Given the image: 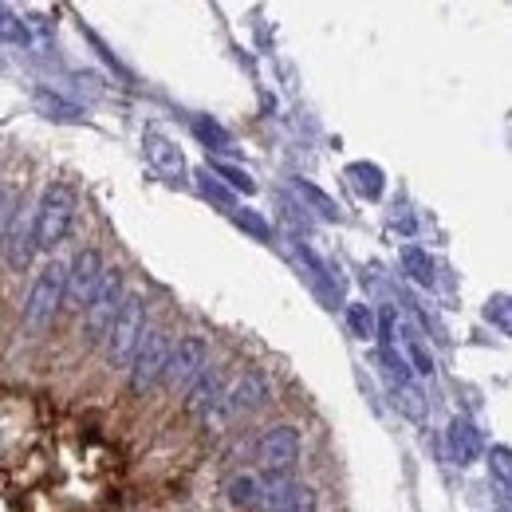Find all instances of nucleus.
Listing matches in <instances>:
<instances>
[{"instance_id": "3", "label": "nucleus", "mask_w": 512, "mask_h": 512, "mask_svg": "<svg viewBox=\"0 0 512 512\" xmlns=\"http://www.w3.org/2000/svg\"><path fill=\"white\" fill-rule=\"evenodd\" d=\"M64 308V264L60 260H48L36 280H32V292L24 300V327L28 331H44L52 327V320L60 316Z\"/></svg>"}, {"instance_id": "9", "label": "nucleus", "mask_w": 512, "mask_h": 512, "mask_svg": "<svg viewBox=\"0 0 512 512\" xmlns=\"http://www.w3.org/2000/svg\"><path fill=\"white\" fill-rule=\"evenodd\" d=\"M186 410L205 426V430H221L229 422L225 414V386L213 371H205L197 383L190 386V398H186Z\"/></svg>"}, {"instance_id": "1", "label": "nucleus", "mask_w": 512, "mask_h": 512, "mask_svg": "<svg viewBox=\"0 0 512 512\" xmlns=\"http://www.w3.org/2000/svg\"><path fill=\"white\" fill-rule=\"evenodd\" d=\"M71 221H75V193L67 190L64 182L44 186L40 201L32 205V245L44 249V253H52L67 237Z\"/></svg>"}, {"instance_id": "14", "label": "nucleus", "mask_w": 512, "mask_h": 512, "mask_svg": "<svg viewBox=\"0 0 512 512\" xmlns=\"http://www.w3.org/2000/svg\"><path fill=\"white\" fill-rule=\"evenodd\" d=\"M225 493H229V505H233V509L260 512V505H264V481H260L256 473L233 477V481L225 485Z\"/></svg>"}, {"instance_id": "24", "label": "nucleus", "mask_w": 512, "mask_h": 512, "mask_svg": "<svg viewBox=\"0 0 512 512\" xmlns=\"http://www.w3.org/2000/svg\"><path fill=\"white\" fill-rule=\"evenodd\" d=\"M193 130H197V138H205V142H213V146H229L225 127H217L213 119H193Z\"/></svg>"}, {"instance_id": "18", "label": "nucleus", "mask_w": 512, "mask_h": 512, "mask_svg": "<svg viewBox=\"0 0 512 512\" xmlns=\"http://www.w3.org/2000/svg\"><path fill=\"white\" fill-rule=\"evenodd\" d=\"M347 323H351V331H355L359 339H371V335H375V316H371L367 304H351V308H347Z\"/></svg>"}, {"instance_id": "22", "label": "nucleus", "mask_w": 512, "mask_h": 512, "mask_svg": "<svg viewBox=\"0 0 512 512\" xmlns=\"http://www.w3.org/2000/svg\"><path fill=\"white\" fill-rule=\"evenodd\" d=\"M300 193H304V197H308V201L320 209L323 217H339V205H335V201H331V197H327L323 190H316L312 182H300Z\"/></svg>"}, {"instance_id": "13", "label": "nucleus", "mask_w": 512, "mask_h": 512, "mask_svg": "<svg viewBox=\"0 0 512 512\" xmlns=\"http://www.w3.org/2000/svg\"><path fill=\"white\" fill-rule=\"evenodd\" d=\"M142 146H146V158L154 162L158 174H166V178H182V174H186L182 150H178L162 130H146V134H142Z\"/></svg>"}, {"instance_id": "26", "label": "nucleus", "mask_w": 512, "mask_h": 512, "mask_svg": "<svg viewBox=\"0 0 512 512\" xmlns=\"http://www.w3.org/2000/svg\"><path fill=\"white\" fill-rule=\"evenodd\" d=\"M197 178H201V190L209 193V197H213V201H221V205H233V193L225 190V186H217V182H213V178H209V170H201V174H197Z\"/></svg>"}, {"instance_id": "12", "label": "nucleus", "mask_w": 512, "mask_h": 512, "mask_svg": "<svg viewBox=\"0 0 512 512\" xmlns=\"http://www.w3.org/2000/svg\"><path fill=\"white\" fill-rule=\"evenodd\" d=\"M0 253H4V264L12 272H24L28 268V260L36 253V245H32V213H20L16 209V217H12V225H8V233L0 241Z\"/></svg>"}, {"instance_id": "28", "label": "nucleus", "mask_w": 512, "mask_h": 512, "mask_svg": "<svg viewBox=\"0 0 512 512\" xmlns=\"http://www.w3.org/2000/svg\"><path fill=\"white\" fill-rule=\"evenodd\" d=\"M497 457V477H501V489H509V449H493Z\"/></svg>"}, {"instance_id": "2", "label": "nucleus", "mask_w": 512, "mask_h": 512, "mask_svg": "<svg viewBox=\"0 0 512 512\" xmlns=\"http://www.w3.org/2000/svg\"><path fill=\"white\" fill-rule=\"evenodd\" d=\"M142 335H146V300L138 292H127L123 304H119V316H115L107 339H103L107 343V363L111 367H130Z\"/></svg>"}, {"instance_id": "19", "label": "nucleus", "mask_w": 512, "mask_h": 512, "mask_svg": "<svg viewBox=\"0 0 512 512\" xmlns=\"http://www.w3.org/2000/svg\"><path fill=\"white\" fill-rule=\"evenodd\" d=\"M233 221H237L245 233L260 237V241H268V237H272V225H268L260 213H253V209H237V213H233Z\"/></svg>"}, {"instance_id": "11", "label": "nucleus", "mask_w": 512, "mask_h": 512, "mask_svg": "<svg viewBox=\"0 0 512 512\" xmlns=\"http://www.w3.org/2000/svg\"><path fill=\"white\" fill-rule=\"evenodd\" d=\"M268 398H272L268 379L260 371H245L237 383L225 390V414H229V422L233 418H249V414L268 406Z\"/></svg>"}, {"instance_id": "21", "label": "nucleus", "mask_w": 512, "mask_h": 512, "mask_svg": "<svg viewBox=\"0 0 512 512\" xmlns=\"http://www.w3.org/2000/svg\"><path fill=\"white\" fill-rule=\"evenodd\" d=\"M406 260V268H414V280H422V284H434V264L426 260V253H418V249H406L402 253Z\"/></svg>"}, {"instance_id": "7", "label": "nucleus", "mask_w": 512, "mask_h": 512, "mask_svg": "<svg viewBox=\"0 0 512 512\" xmlns=\"http://www.w3.org/2000/svg\"><path fill=\"white\" fill-rule=\"evenodd\" d=\"M103 272H107V264H103L99 249H79L71 256V264H64V308L83 312L91 304Z\"/></svg>"}, {"instance_id": "4", "label": "nucleus", "mask_w": 512, "mask_h": 512, "mask_svg": "<svg viewBox=\"0 0 512 512\" xmlns=\"http://www.w3.org/2000/svg\"><path fill=\"white\" fill-rule=\"evenodd\" d=\"M123 296H127L123 272H119V268H107L103 280H99V288H95V296H91V304L83 308V312H87V316H83V339H87V343H103V339H107L111 323L119 316Z\"/></svg>"}, {"instance_id": "8", "label": "nucleus", "mask_w": 512, "mask_h": 512, "mask_svg": "<svg viewBox=\"0 0 512 512\" xmlns=\"http://www.w3.org/2000/svg\"><path fill=\"white\" fill-rule=\"evenodd\" d=\"M209 367V347L201 335H182L174 347H170V363H166V375L162 383L174 386V390H190Z\"/></svg>"}, {"instance_id": "15", "label": "nucleus", "mask_w": 512, "mask_h": 512, "mask_svg": "<svg viewBox=\"0 0 512 512\" xmlns=\"http://www.w3.org/2000/svg\"><path fill=\"white\" fill-rule=\"evenodd\" d=\"M449 449H453V457L465 465V461H473V457L481 453V438H477V430H473L469 422L457 418V422L449 426Z\"/></svg>"}, {"instance_id": "6", "label": "nucleus", "mask_w": 512, "mask_h": 512, "mask_svg": "<svg viewBox=\"0 0 512 512\" xmlns=\"http://www.w3.org/2000/svg\"><path fill=\"white\" fill-rule=\"evenodd\" d=\"M170 347H174V339L166 331H146L142 335V343H138V351H134V359H130L127 367L134 394H146V390H154V386L162 383L166 363H170Z\"/></svg>"}, {"instance_id": "10", "label": "nucleus", "mask_w": 512, "mask_h": 512, "mask_svg": "<svg viewBox=\"0 0 512 512\" xmlns=\"http://www.w3.org/2000/svg\"><path fill=\"white\" fill-rule=\"evenodd\" d=\"M264 505L260 512H316V489L292 477H260Z\"/></svg>"}, {"instance_id": "20", "label": "nucleus", "mask_w": 512, "mask_h": 512, "mask_svg": "<svg viewBox=\"0 0 512 512\" xmlns=\"http://www.w3.org/2000/svg\"><path fill=\"white\" fill-rule=\"evenodd\" d=\"M16 209H20V193L12 190V186H0V241H4V233H8V225H12V217H16Z\"/></svg>"}, {"instance_id": "17", "label": "nucleus", "mask_w": 512, "mask_h": 512, "mask_svg": "<svg viewBox=\"0 0 512 512\" xmlns=\"http://www.w3.org/2000/svg\"><path fill=\"white\" fill-rule=\"evenodd\" d=\"M347 174L355 178V190H359V193L379 197V190H383V178H379V170H375V166H363V162H359V166H351Z\"/></svg>"}, {"instance_id": "27", "label": "nucleus", "mask_w": 512, "mask_h": 512, "mask_svg": "<svg viewBox=\"0 0 512 512\" xmlns=\"http://www.w3.org/2000/svg\"><path fill=\"white\" fill-rule=\"evenodd\" d=\"M410 359H414V367H418V375H434V359L426 355V347H422L418 339H410Z\"/></svg>"}, {"instance_id": "23", "label": "nucleus", "mask_w": 512, "mask_h": 512, "mask_svg": "<svg viewBox=\"0 0 512 512\" xmlns=\"http://www.w3.org/2000/svg\"><path fill=\"white\" fill-rule=\"evenodd\" d=\"M398 406L410 414V418H426V406H422V394L414 386H398Z\"/></svg>"}, {"instance_id": "5", "label": "nucleus", "mask_w": 512, "mask_h": 512, "mask_svg": "<svg viewBox=\"0 0 512 512\" xmlns=\"http://www.w3.org/2000/svg\"><path fill=\"white\" fill-rule=\"evenodd\" d=\"M253 453L264 477H288L300 461V430L296 426H268L253 442Z\"/></svg>"}, {"instance_id": "25", "label": "nucleus", "mask_w": 512, "mask_h": 512, "mask_svg": "<svg viewBox=\"0 0 512 512\" xmlns=\"http://www.w3.org/2000/svg\"><path fill=\"white\" fill-rule=\"evenodd\" d=\"M213 170H217V174H221V178H225V182H229L233 190H245V193H253V190H256L253 178H249L245 170H237V166H213Z\"/></svg>"}, {"instance_id": "16", "label": "nucleus", "mask_w": 512, "mask_h": 512, "mask_svg": "<svg viewBox=\"0 0 512 512\" xmlns=\"http://www.w3.org/2000/svg\"><path fill=\"white\" fill-rule=\"evenodd\" d=\"M0 40H4V44H24V40H28L24 20H20L8 4H0Z\"/></svg>"}]
</instances>
